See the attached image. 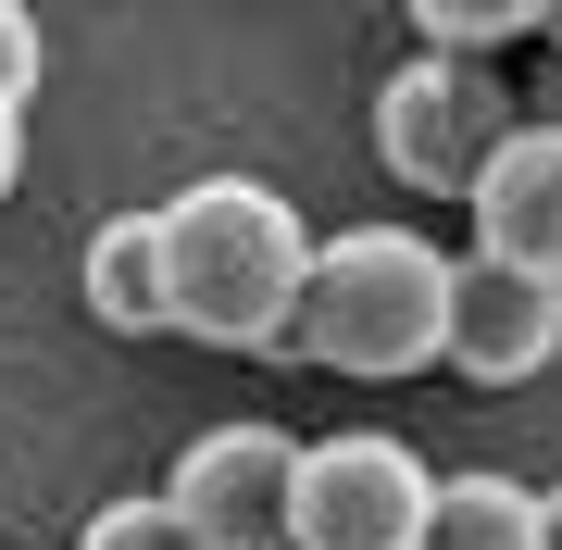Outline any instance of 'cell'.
I'll return each instance as SVG.
<instances>
[{"instance_id": "6da1fadb", "label": "cell", "mask_w": 562, "mask_h": 550, "mask_svg": "<svg viewBox=\"0 0 562 550\" xmlns=\"http://www.w3.org/2000/svg\"><path fill=\"white\" fill-rule=\"evenodd\" d=\"M313 225L288 213V188L201 176L162 201V313L201 350H288L301 338V288H313Z\"/></svg>"}, {"instance_id": "7a4b0ae2", "label": "cell", "mask_w": 562, "mask_h": 550, "mask_svg": "<svg viewBox=\"0 0 562 550\" xmlns=\"http://www.w3.org/2000/svg\"><path fill=\"white\" fill-rule=\"evenodd\" d=\"M450 338V250L425 225H338L301 288V363L325 375H425Z\"/></svg>"}, {"instance_id": "3957f363", "label": "cell", "mask_w": 562, "mask_h": 550, "mask_svg": "<svg viewBox=\"0 0 562 550\" xmlns=\"http://www.w3.org/2000/svg\"><path fill=\"white\" fill-rule=\"evenodd\" d=\"M525 125V101L487 63H401V76L375 88V164L401 176V188H425V201H475V176L501 164V138Z\"/></svg>"}, {"instance_id": "277c9868", "label": "cell", "mask_w": 562, "mask_h": 550, "mask_svg": "<svg viewBox=\"0 0 562 550\" xmlns=\"http://www.w3.org/2000/svg\"><path fill=\"white\" fill-rule=\"evenodd\" d=\"M438 475L413 438L387 426H338L301 450V501H288V550H425Z\"/></svg>"}, {"instance_id": "5b68a950", "label": "cell", "mask_w": 562, "mask_h": 550, "mask_svg": "<svg viewBox=\"0 0 562 550\" xmlns=\"http://www.w3.org/2000/svg\"><path fill=\"white\" fill-rule=\"evenodd\" d=\"M301 450L288 426H262V413H238V426H201L176 450V475H162V501H176V526L201 550H288V501H301Z\"/></svg>"}, {"instance_id": "8992f818", "label": "cell", "mask_w": 562, "mask_h": 550, "mask_svg": "<svg viewBox=\"0 0 562 550\" xmlns=\"http://www.w3.org/2000/svg\"><path fill=\"white\" fill-rule=\"evenodd\" d=\"M438 363H450L462 388H525V375H550V363H562V288L487 263V250H450V338H438Z\"/></svg>"}, {"instance_id": "52a82bcc", "label": "cell", "mask_w": 562, "mask_h": 550, "mask_svg": "<svg viewBox=\"0 0 562 550\" xmlns=\"http://www.w3.org/2000/svg\"><path fill=\"white\" fill-rule=\"evenodd\" d=\"M475 250L487 263H513V276H550L562 288V125L525 113L513 138H501V164L475 176Z\"/></svg>"}, {"instance_id": "ba28073f", "label": "cell", "mask_w": 562, "mask_h": 550, "mask_svg": "<svg viewBox=\"0 0 562 550\" xmlns=\"http://www.w3.org/2000/svg\"><path fill=\"white\" fill-rule=\"evenodd\" d=\"M88 313L113 338H162L176 326L162 313V213H101V238H88Z\"/></svg>"}, {"instance_id": "9c48e42d", "label": "cell", "mask_w": 562, "mask_h": 550, "mask_svg": "<svg viewBox=\"0 0 562 550\" xmlns=\"http://www.w3.org/2000/svg\"><path fill=\"white\" fill-rule=\"evenodd\" d=\"M425 550H538V489H513V475H438Z\"/></svg>"}, {"instance_id": "30bf717a", "label": "cell", "mask_w": 562, "mask_h": 550, "mask_svg": "<svg viewBox=\"0 0 562 550\" xmlns=\"http://www.w3.org/2000/svg\"><path fill=\"white\" fill-rule=\"evenodd\" d=\"M413 38L438 63H487V50L538 38V0H413Z\"/></svg>"}, {"instance_id": "8fae6325", "label": "cell", "mask_w": 562, "mask_h": 550, "mask_svg": "<svg viewBox=\"0 0 562 550\" xmlns=\"http://www.w3.org/2000/svg\"><path fill=\"white\" fill-rule=\"evenodd\" d=\"M76 550H201V538L176 526V501H162V489H138V501H101V513H88Z\"/></svg>"}, {"instance_id": "7c38bea8", "label": "cell", "mask_w": 562, "mask_h": 550, "mask_svg": "<svg viewBox=\"0 0 562 550\" xmlns=\"http://www.w3.org/2000/svg\"><path fill=\"white\" fill-rule=\"evenodd\" d=\"M38 63H50L38 13H13V0H0V101H38Z\"/></svg>"}, {"instance_id": "4fadbf2b", "label": "cell", "mask_w": 562, "mask_h": 550, "mask_svg": "<svg viewBox=\"0 0 562 550\" xmlns=\"http://www.w3.org/2000/svg\"><path fill=\"white\" fill-rule=\"evenodd\" d=\"M13 176H25V101H0V201H13Z\"/></svg>"}, {"instance_id": "5bb4252c", "label": "cell", "mask_w": 562, "mask_h": 550, "mask_svg": "<svg viewBox=\"0 0 562 550\" xmlns=\"http://www.w3.org/2000/svg\"><path fill=\"white\" fill-rule=\"evenodd\" d=\"M538 550H562V489H538Z\"/></svg>"}, {"instance_id": "9a60e30c", "label": "cell", "mask_w": 562, "mask_h": 550, "mask_svg": "<svg viewBox=\"0 0 562 550\" xmlns=\"http://www.w3.org/2000/svg\"><path fill=\"white\" fill-rule=\"evenodd\" d=\"M538 50H562V0H538Z\"/></svg>"}, {"instance_id": "2e32d148", "label": "cell", "mask_w": 562, "mask_h": 550, "mask_svg": "<svg viewBox=\"0 0 562 550\" xmlns=\"http://www.w3.org/2000/svg\"><path fill=\"white\" fill-rule=\"evenodd\" d=\"M538 125H562V76H550V88H538Z\"/></svg>"}]
</instances>
